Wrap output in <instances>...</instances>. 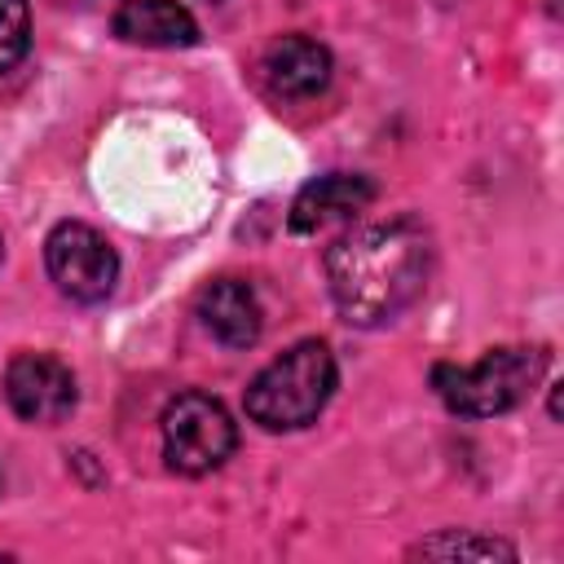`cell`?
Instances as JSON below:
<instances>
[{
    "mask_svg": "<svg viewBox=\"0 0 564 564\" xmlns=\"http://www.w3.org/2000/svg\"><path fill=\"white\" fill-rule=\"evenodd\" d=\"M432 238L414 216L370 220L339 234L326 251V286L344 322L383 326L401 317L427 286Z\"/></svg>",
    "mask_w": 564,
    "mask_h": 564,
    "instance_id": "6da1fadb",
    "label": "cell"
},
{
    "mask_svg": "<svg viewBox=\"0 0 564 564\" xmlns=\"http://www.w3.org/2000/svg\"><path fill=\"white\" fill-rule=\"evenodd\" d=\"M335 352L322 339H300L282 357H273L247 388V419L260 423L264 432H295L308 427L330 392H335Z\"/></svg>",
    "mask_w": 564,
    "mask_h": 564,
    "instance_id": "7a4b0ae2",
    "label": "cell"
},
{
    "mask_svg": "<svg viewBox=\"0 0 564 564\" xmlns=\"http://www.w3.org/2000/svg\"><path fill=\"white\" fill-rule=\"evenodd\" d=\"M542 370H546V352L542 348H489L471 366L436 361L432 366V388L454 414L494 419V414L516 410L533 392Z\"/></svg>",
    "mask_w": 564,
    "mask_h": 564,
    "instance_id": "3957f363",
    "label": "cell"
},
{
    "mask_svg": "<svg viewBox=\"0 0 564 564\" xmlns=\"http://www.w3.org/2000/svg\"><path fill=\"white\" fill-rule=\"evenodd\" d=\"M159 427H163V458L181 476L216 471L238 445V427H234L229 410L198 388L172 397Z\"/></svg>",
    "mask_w": 564,
    "mask_h": 564,
    "instance_id": "277c9868",
    "label": "cell"
},
{
    "mask_svg": "<svg viewBox=\"0 0 564 564\" xmlns=\"http://www.w3.org/2000/svg\"><path fill=\"white\" fill-rule=\"evenodd\" d=\"M44 269H48L53 286L66 300H75V304H101L115 291L119 256L106 242V234H97L93 225L62 220L44 238Z\"/></svg>",
    "mask_w": 564,
    "mask_h": 564,
    "instance_id": "5b68a950",
    "label": "cell"
},
{
    "mask_svg": "<svg viewBox=\"0 0 564 564\" xmlns=\"http://www.w3.org/2000/svg\"><path fill=\"white\" fill-rule=\"evenodd\" d=\"M4 397L26 423H62L75 410V375L48 352H18L4 370Z\"/></svg>",
    "mask_w": 564,
    "mask_h": 564,
    "instance_id": "8992f818",
    "label": "cell"
},
{
    "mask_svg": "<svg viewBox=\"0 0 564 564\" xmlns=\"http://www.w3.org/2000/svg\"><path fill=\"white\" fill-rule=\"evenodd\" d=\"M260 75L273 97L308 101L330 84V48L313 35H278L260 57Z\"/></svg>",
    "mask_w": 564,
    "mask_h": 564,
    "instance_id": "52a82bcc",
    "label": "cell"
},
{
    "mask_svg": "<svg viewBox=\"0 0 564 564\" xmlns=\"http://www.w3.org/2000/svg\"><path fill=\"white\" fill-rule=\"evenodd\" d=\"M198 322L225 348H251L264 330V308L242 278H216L198 291Z\"/></svg>",
    "mask_w": 564,
    "mask_h": 564,
    "instance_id": "ba28073f",
    "label": "cell"
},
{
    "mask_svg": "<svg viewBox=\"0 0 564 564\" xmlns=\"http://www.w3.org/2000/svg\"><path fill=\"white\" fill-rule=\"evenodd\" d=\"M370 198H375V185L366 176H357V172H326V176L308 181L295 194L286 225L295 234H317V229H326L335 220H348V216L366 212Z\"/></svg>",
    "mask_w": 564,
    "mask_h": 564,
    "instance_id": "9c48e42d",
    "label": "cell"
},
{
    "mask_svg": "<svg viewBox=\"0 0 564 564\" xmlns=\"http://www.w3.org/2000/svg\"><path fill=\"white\" fill-rule=\"evenodd\" d=\"M115 35L145 48H189L198 44V22L176 0H123L115 9Z\"/></svg>",
    "mask_w": 564,
    "mask_h": 564,
    "instance_id": "30bf717a",
    "label": "cell"
},
{
    "mask_svg": "<svg viewBox=\"0 0 564 564\" xmlns=\"http://www.w3.org/2000/svg\"><path fill=\"white\" fill-rule=\"evenodd\" d=\"M410 555H432V560H516V546L502 542V538H485V533H458V529H445L427 542H419Z\"/></svg>",
    "mask_w": 564,
    "mask_h": 564,
    "instance_id": "8fae6325",
    "label": "cell"
},
{
    "mask_svg": "<svg viewBox=\"0 0 564 564\" xmlns=\"http://www.w3.org/2000/svg\"><path fill=\"white\" fill-rule=\"evenodd\" d=\"M31 44V9L26 0H0V75L26 57Z\"/></svg>",
    "mask_w": 564,
    "mask_h": 564,
    "instance_id": "7c38bea8",
    "label": "cell"
},
{
    "mask_svg": "<svg viewBox=\"0 0 564 564\" xmlns=\"http://www.w3.org/2000/svg\"><path fill=\"white\" fill-rule=\"evenodd\" d=\"M0 260H4V242H0Z\"/></svg>",
    "mask_w": 564,
    "mask_h": 564,
    "instance_id": "4fadbf2b",
    "label": "cell"
}]
</instances>
